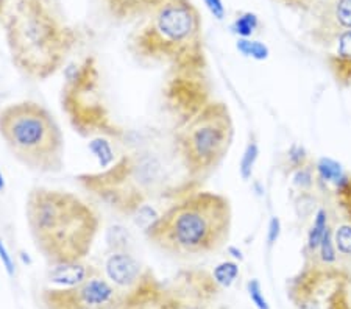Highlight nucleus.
<instances>
[{
  "mask_svg": "<svg viewBox=\"0 0 351 309\" xmlns=\"http://www.w3.org/2000/svg\"><path fill=\"white\" fill-rule=\"evenodd\" d=\"M3 189H5V180H3L2 172H0V193H2Z\"/></svg>",
  "mask_w": 351,
  "mask_h": 309,
  "instance_id": "obj_33",
  "label": "nucleus"
},
{
  "mask_svg": "<svg viewBox=\"0 0 351 309\" xmlns=\"http://www.w3.org/2000/svg\"><path fill=\"white\" fill-rule=\"evenodd\" d=\"M90 150L94 151L95 155L100 158V164L104 167H108L111 162H114L112 160V151L110 147V143L105 138H97L90 143Z\"/></svg>",
  "mask_w": 351,
  "mask_h": 309,
  "instance_id": "obj_26",
  "label": "nucleus"
},
{
  "mask_svg": "<svg viewBox=\"0 0 351 309\" xmlns=\"http://www.w3.org/2000/svg\"><path fill=\"white\" fill-rule=\"evenodd\" d=\"M61 108L71 127L83 138L121 139L123 136L104 92L95 56H84L78 63L66 67Z\"/></svg>",
  "mask_w": 351,
  "mask_h": 309,
  "instance_id": "obj_7",
  "label": "nucleus"
},
{
  "mask_svg": "<svg viewBox=\"0 0 351 309\" xmlns=\"http://www.w3.org/2000/svg\"><path fill=\"white\" fill-rule=\"evenodd\" d=\"M25 219L33 244L50 267L84 261L101 223L97 210L82 197L43 186L27 194Z\"/></svg>",
  "mask_w": 351,
  "mask_h": 309,
  "instance_id": "obj_1",
  "label": "nucleus"
},
{
  "mask_svg": "<svg viewBox=\"0 0 351 309\" xmlns=\"http://www.w3.org/2000/svg\"><path fill=\"white\" fill-rule=\"evenodd\" d=\"M147 269L125 250H116L105 262L106 280L122 292H127L139 283Z\"/></svg>",
  "mask_w": 351,
  "mask_h": 309,
  "instance_id": "obj_13",
  "label": "nucleus"
},
{
  "mask_svg": "<svg viewBox=\"0 0 351 309\" xmlns=\"http://www.w3.org/2000/svg\"><path fill=\"white\" fill-rule=\"evenodd\" d=\"M228 197L192 190L158 216L145 230L147 239L173 256H202L222 249L231 232Z\"/></svg>",
  "mask_w": 351,
  "mask_h": 309,
  "instance_id": "obj_3",
  "label": "nucleus"
},
{
  "mask_svg": "<svg viewBox=\"0 0 351 309\" xmlns=\"http://www.w3.org/2000/svg\"><path fill=\"white\" fill-rule=\"evenodd\" d=\"M236 47L242 55H245V56H248V58H253L256 61L267 60L270 55V50L267 46H265V44L259 42V41H252V39H248V38L237 39Z\"/></svg>",
  "mask_w": 351,
  "mask_h": 309,
  "instance_id": "obj_20",
  "label": "nucleus"
},
{
  "mask_svg": "<svg viewBox=\"0 0 351 309\" xmlns=\"http://www.w3.org/2000/svg\"><path fill=\"white\" fill-rule=\"evenodd\" d=\"M101 272L97 267L90 266L83 261L61 264V266L50 267L49 280L60 288H67V286L80 284L83 281H88L94 277H100Z\"/></svg>",
  "mask_w": 351,
  "mask_h": 309,
  "instance_id": "obj_14",
  "label": "nucleus"
},
{
  "mask_svg": "<svg viewBox=\"0 0 351 309\" xmlns=\"http://www.w3.org/2000/svg\"><path fill=\"white\" fill-rule=\"evenodd\" d=\"M289 160H291V164L293 167H303L304 164V160H306V151H304L303 147H298V145H293L289 151Z\"/></svg>",
  "mask_w": 351,
  "mask_h": 309,
  "instance_id": "obj_29",
  "label": "nucleus"
},
{
  "mask_svg": "<svg viewBox=\"0 0 351 309\" xmlns=\"http://www.w3.org/2000/svg\"><path fill=\"white\" fill-rule=\"evenodd\" d=\"M208 10L211 11V14L214 18H217L219 21L225 18V7L222 3V0H205Z\"/></svg>",
  "mask_w": 351,
  "mask_h": 309,
  "instance_id": "obj_31",
  "label": "nucleus"
},
{
  "mask_svg": "<svg viewBox=\"0 0 351 309\" xmlns=\"http://www.w3.org/2000/svg\"><path fill=\"white\" fill-rule=\"evenodd\" d=\"M3 3H5V0H0V16H2V13H3Z\"/></svg>",
  "mask_w": 351,
  "mask_h": 309,
  "instance_id": "obj_34",
  "label": "nucleus"
},
{
  "mask_svg": "<svg viewBox=\"0 0 351 309\" xmlns=\"http://www.w3.org/2000/svg\"><path fill=\"white\" fill-rule=\"evenodd\" d=\"M334 19L341 32L351 30V0H337L334 7Z\"/></svg>",
  "mask_w": 351,
  "mask_h": 309,
  "instance_id": "obj_25",
  "label": "nucleus"
},
{
  "mask_svg": "<svg viewBox=\"0 0 351 309\" xmlns=\"http://www.w3.org/2000/svg\"><path fill=\"white\" fill-rule=\"evenodd\" d=\"M317 251H319V258H317L315 261H320L324 264H336L337 250H336V245H334L331 228H328L325 238L322 240V244Z\"/></svg>",
  "mask_w": 351,
  "mask_h": 309,
  "instance_id": "obj_24",
  "label": "nucleus"
},
{
  "mask_svg": "<svg viewBox=\"0 0 351 309\" xmlns=\"http://www.w3.org/2000/svg\"><path fill=\"white\" fill-rule=\"evenodd\" d=\"M0 138L22 166L41 173L64 167L66 144L52 112L33 100L10 103L0 110Z\"/></svg>",
  "mask_w": 351,
  "mask_h": 309,
  "instance_id": "obj_6",
  "label": "nucleus"
},
{
  "mask_svg": "<svg viewBox=\"0 0 351 309\" xmlns=\"http://www.w3.org/2000/svg\"><path fill=\"white\" fill-rule=\"evenodd\" d=\"M336 55L343 58H351V30H345L337 38V52Z\"/></svg>",
  "mask_w": 351,
  "mask_h": 309,
  "instance_id": "obj_28",
  "label": "nucleus"
},
{
  "mask_svg": "<svg viewBox=\"0 0 351 309\" xmlns=\"http://www.w3.org/2000/svg\"><path fill=\"white\" fill-rule=\"evenodd\" d=\"M117 309H178L171 288L164 286L154 271L147 269L138 284L127 292Z\"/></svg>",
  "mask_w": 351,
  "mask_h": 309,
  "instance_id": "obj_12",
  "label": "nucleus"
},
{
  "mask_svg": "<svg viewBox=\"0 0 351 309\" xmlns=\"http://www.w3.org/2000/svg\"><path fill=\"white\" fill-rule=\"evenodd\" d=\"M164 106L177 125L211 102L206 67H172L162 88Z\"/></svg>",
  "mask_w": 351,
  "mask_h": 309,
  "instance_id": "obj_10",
  "label": "nucleus"
},
{
  "mask_svg": "<svg viewBox=\"0 0 351 309\" xmlns=\"http://www.w3.org/2000/svg\"><path fill=\"white\" fill-rule=\"evenodd\" d=\"M334 245H336L337 255L351 260V225L342 223L334 230L332 234Z\"/></svg>",
  "mask_w": 351,
  "mask_h": 309,
  "instance_id": "obj_21",
  "label": "nucleus"
},
{
  "mask_svg": "<svg viewBox=\"0 0 351 309\" xmlns=\"http://www.w3.org/2000/svg\"><path fill=\"white\" fill-rule=\"evenodd\" d=\"M111 14L117 19H132L143 11L154 8L158 0H105Z\"/></svg>",
  "mask_w": 351,
  "mask_h": 309,
  "instance_id": "obj_15",
  "label": "nucleus"
},
{
  "mask_svg": "<svg viewBox=\"0 0 351 309\" xmlns=\"http://www.w3.org/2000/svg\"><path fill=\"white\" fill-rule=\"evenodd\" d=\"M258 27H259V19L254 13L241 14L239 18L234 21V24L231 25L233 32L241 38H250Z\"/></svg>",
  "mask_w": 351,
  "mask_h": 309,
  "instance_id": "obj_23",
  "label": "nucleus"
},
{
  "mask_svg": "<svg viewBox=\"0 0 351 309\" xmlns=\"http://www.w3.org/2000/svg\"><path fill=\"white\" fill-rule=\"evenodd\" d=\"M315 171H317V173H319L320 180H324V182H328V183H332L334 186H336V184L345 177L342 166L339 164L337 161H334L331 158H320L315 166Z\"/></svg>",
  "mask_w": 351,
  "mask_h": 309,
  "instance_id": "obj_18",
  "label": "nucleus"
},
{
  "mask_svg": "<svg viewBox=\"0 0 351 309\" xmlns=\"http://www.w3.org/2000/svg\"><path fill=\"white\" fill-rule=\"evenodd\" d=\"M247 291H248V297H250V300L254 305V308H256V309H270L269 301L264 297L261 283H259L258 280L248 281Z\"/></svg>",
  "mask_w": 351,
  "mask_h": 309,
  "instance_id": "obj_27",
  "label": "nucleus"
},
{
  "mask_svg": "<svg viewBox=\"0 0 351 309\" xmlns=\"http://www.w3.org/2000/svg\"><path fill=\"white\" fill-rule=\"evenodd\" d=\"M5 28L16 69L36 82L63 69L78 41L50 0H16Z\"/></svg>",
  "mask_w": 351,
  "mask_h": 309,
  "instance_id": "obj_2",
  "label": "nucleus"
},
{
  "mask_svg": "<svg viewBox=\"0 0 351 309\" xmlns=\"http://www.w3.org/2000/svg\"><path fill=\"white\" fill-rule=\"evenodd\" d=\"M123 292L106 277H94L67 288H44L39 294L43 309H117Z\"/></svg>",
  "mask_w": 351,
  "mask_h": 309,
  "instance_id": "obj_11",
  "label": "nucleus"
},
{
  "mask_svg": "<svg viewBox=\"0 0 351 309\" xmlns=\"http://www.w3.org/2000/svg\"><path fill=\"white\" fill-rule=\"evenodd\" d=\"M150 22L132 39L133 55L145 63L206 67L202 19L189 0H158Z\"/></svg>",
  "mask_w": 351,
  "mask_h": 309,
  "instance_id": "obj_4",
  "label": "nucleus"
},
{
  "mask_svg": "<svg viewBox=\"0 0 351 309\" xmlns=\"http://www.w3.org/2000/svg\"><path fill=\"white\" fill-rule=\"evenodd\" d=\"M234 127L226 105L211 100L175 127V150L191 180L220 166L233 144Z\"/></svg>",
  "mask_w": 351,
  "mask_h": 309,
  "instance_id": "obj_8",
  "label": "nucleus"
},
{
  "mask_svg": "<svg viewBox=\"0 0 351 309\" xmlns=\"http://www.w3.org/2000/svg\"><path fill=\"white\" fill-rule=\"evenodd\" d=\"M328 228H330L328 227V212L325 210H319V212L315 214L313 227H311L308 233V251L315 255V251L319 250L322 240L325 238Z\"/></svg>",
  "mask_w": 351,
  "mask_h": 309,
  "instance_id": "obj_16",
  "label": "nucleus"
},
{
  "mask_svg": "<svg viewBox=\"0 0 351 309\" xmlns=\"http://www.w3.org/2000/svg\"><path fill=\"white\" fill-rule=\"evenodd\" d=\"M281 233V222L278 217H271V221L269 223V234H267V240L269 244H274L278 240Z\"/></svg>",
  "mask_w": 351,
  "mask_h": 309,
  "instance_id": "obj_32",
  "label": "nucleus"
},
{
  "mask_svg": "<svg viewBox=\"0 0 351 309\" xmlns=\"http://www.w3.org/2000/svg\"><path fill=\"white\" fill-rule=\"evenodd\" d=\"M77 182L114 211L138 222L147 221V228L158 219L149 200L161 190L164 167L155 155L125 153L101 172L82 173Z\"/></svg>",
  "mask_w": 351,
  "mask_h": 309,
  "instance_id": "obj_5",
  "label": "nucleus"
},
{
  "mask_svg": "<svg viewBox=\"0 0 351 309\" xmlns=\"http://www.w3.org/2000/svg\"><path fill=\"white\" fill-rule=\"evenodd\" d=\"M258 156H259L258 144L248 143L245 150H243V155H242L241 164H239V173H241V178L243 180V182L250 180L254 164H256V161H258Z\"/></svg>",
  "mask_w": 351,
  "mask_h": 309,
  "instance_id": "obj_22",
  "label": "nucleus"
},
{
  "mask_svg": "<svg viewBox=\"0 0 351 309\" xmlns=\"http://www.w3.org/2000/svg\"><path fill=\"white\" fill-rule=\"evenodd\" d=\"M211 273L213 278L216 280V283L220 286V289H226L234 283L237 277H239V266H237L236 262L223 261L220 262L219 266L214 267V271Z\"/></svg>",
  "mask_w": 351,
  "mask_h": 309,
  "instance_id": "obj_19",
  "label": "nucleus"
},
{
  "mask_svg": "<svg viewBox=\"0 0 351 309\" xmlns=\"http://www.w3.org/2000/svg\"><path fill=\"white\" fill-rule=\"evenodd\" d=\"M0 261L5 266V271L8 272V275H14V264L13 260H11V256L8 255V250L7 247L3 245V240L0 239Z\"/></svg>",
  "mask_w": 351,
  "mask_h": 309,
  "instance_id": "obj_30",
  "label": "nucleus"
},
{
  "mask_svg": "<svg viewBox=\"0 0 351 309\" xmlns=\"http://www.w3.org/2000/svg\"><path fill=\"white\" fill-rule=\"evenodd\" d=\"M334 195H336V203L342 214L351 225V175H345L336 186H334Z\"/></svg>",
  "mask_w": 351,
  "mask_h": 309,
  "instance_id": "obj_17",
  "label": "nucleus"
},
{
  "mask_svg": "<svg viewBox=\"0 0 351 309\" xmlns=\"http://www.w3.org/2000/svg\"><path fill=\"white\" fill-rule=\"evenodd\" d=\"M293 309H351V272L337 264L306 261L289 280Z\"/></svg>",
  "mask_w": 351,
  "mask_h": 309,
  "instance_id": "obj_9",
  "label": "nucleus"
}]
</instances>
